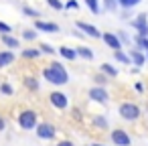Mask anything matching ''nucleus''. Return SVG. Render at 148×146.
<instances>
[{"mask_svg":"<svg viewBox=\"0 0 148 146\" xmlns=\"http://www.w3.org/2000/svg\"><path fill=\"white\" fill-rule=\"evenodd\" d=\"M18 126L23 130H35L37 128V112L33 110H23L18 114Z\"/></svg>","mask_w":148,"mask_h":146,"instance_id":"f03ea898","label":"nucleus"},{"mask_svg":"<svg viewBox=\"0 0 148 146\" xmlns=\"http://www.w3.org/2000/svg\"><path fill=\"white\" fill-rule=\"evenodd\" d=\"M23 12H25V14H29V16H33V19L41 16V14H39V12H37L35 8H31V6H23Z\"/></svg>","mask_w":148,"mask_h":146,"instance_id":"bb28decb","label":"nucleus"},{"mask_svg":"<svg viewBox=\"0 0 148 146\" xmlns=\"http://www.w3.org/2000/svg\"><path fill=\"white\" fill-rule=\"evenodd\" d=\"M10 31H12V29H10L6 23H2V21H0V33H2V35H10Z\"/></svg>","mask_w":148,"mask_h":146,"instance_id":"7c9ffc66","label":"nucleus"},{"mask_svg":"<svg viewBox=\"0 0 148 146\" xmlns=\"http://www.w3.org/2000/svg\"><path fill=\"white\" fill-rule=\"evenodd\" d=\"M112 142L116 146H130V136L126 130H114L112 132Z\"/></svg>","mask_w":148,"mask_h":146,"instance_id":"6e6552de","label":"nucleus"},{"mask_svg":"<svg viewBox=\"0 0 148 146\" xmlns=\"http://www.w3.org/2000/svg\"><path fill=\"white\" fill-rule=\"evenodd\" d=\"M49 101H51V106L53 108H57V110H65L67 108V95L65 93H61V91H53L51 95H49Z\"/></svg>","mask_w":148,"mask_h":146,"instance_id":"423d86ee","label":"nucleus"},{"mask_svg":"<svg viewBox=\"0 0 148 146\" xmlns=\"http://www.w3.org/2000/svg\"><path fill=\"white\" fill-rule=\"evenodd\" d=\"M103 8L106 10H116L118 8V2H116V0H103Z\"/></svg>","mask_w":148,"mask_h":146,"instance_id":"393cba45","label":"nucleus"},{"mask_svg":"<svg viewBox=\"0 0 148 146\" xmlns=\"http://www.w3.org/2000/svg\"><path fill=\"white\" fill-rule=\"evenodd\" d=\"M136 51H148V39L136 37Z\"/></svg>","mask_w":148,"mask_h":146,"instance_id":"aec40b11","label":"nucleus"},{"mask_svg":"<svg viewBox=\"0 0 148 146\" xmlns=\"http://www.w3.org/2000/svg\"><path fill=\"white\" fill-rule=\"evenodd\" d=\"M59 53H61V57L67 59V61H73V59L77 57L75 49H71V47H59Z\"/></svg>","mask_w":148,"mask_h":146,"instance_id":"2eb2a0df","label":"nucleus"},{"mask_svg":"<svg viewBox=\"0 0 148 146\" xmlns=\"http://www.w3.org/2000/svg\"><path fill=\"white\" fill-rule=\"evenodd\" d=\"M4 128H6V122H4V118H2V116H0V132H2Z\"/></svg>","mask_w":148,"mask_h":146,"instance_id":"f704fd0d","label":"nucleus"},{"mask_svg":"<svg viewBox=\"0 0 148 146\" xmlns=\"http://www.w3.org/2000/svg\"><path fill=\"white\" fill-rule=\"evenodd\" d=\"M35 29L41 33H59V27L55 23H45V21H35Z\"/></svg>","mask_w":148,"mask_h":146,"instance_id":"9d476101","label":"nucleus"},{"mask_svg":"<svg viewBox=\"0 0 148 146\" xmlns=\"http://www.w3.org/2000/svg\"><path fill=\"white\" fill-rule=\"evenodd\" d=\"M23 57L25 59H37V57H41V51L39 49H25L23 51Z\"/></svg>","mask_w":148,"mask_h":146,"instance_id":"6ab92c4d","label":"nucleus"},{"mask_svg":"<svg viewBox=\"0 0 148 146\" xmlns=\"http://www.w3.org/2000/svg\"><path fill=\"white\" fill-rule=\"evenodd\" d=\"M2 43H4L8 49H18V47H21V41H18L16 37H12V35H2Z\"/></svg>","mask_w":148,"mask_h":146,"instance_id":"4468645a","label":"nucleus"},{"mask_svg":"<svg viewBox=\"0 0 148 146\" xmlns=\"http://www.w3.org/2000/svg\"><path fill=\"white\" fill-rule=\"evenodd\" d=\"M12 63H14V53L12 51H0V69L8 67Z\"/></svg>","mask_w":148,"mask_h":146,"instance_id":"f8f14e48","label":"nucleus"},{"mask_svg":"<svg viewBox=\"0 0 148 146\" xmlns=\"http://www.w3.org/2000/svg\"><path fill=\"white\" fill-rule=\"evenodd\" d=\"M130 61H132L136 67H142V65H144V61H146V57H144V53H142V51L132 49V51H130Z\"/></svg>","mask_w":148,"mask_h":146,"instance_id":"ddd939ff","label":"nucleus"},{"mask_svg":"<svg viewBox=\"0 0 148 146\" xmlns=\"http://www.w3.org/2000/svg\"><path fill=\"white\" fill-rule=\"evenodd\" d=\"M85 4H87V8H89L93 14L99 12V0H85Z\"/></svg>","mask_w":148,"mask_h":146,"instance_id":"5701e85b","label":"nucleus"},{"mask_svg":"<svg viewBox=\"0 0 148 146\" xmlns=\"http://www.w3.org/2000/svg\"><path fill=\"white\" fill-rule=\"evenodd\" d=\"M77 6H79L77 0H67V2L63 4V8H69V10H71V8H77Z\"/></svg>","mask_w":148,"mask_h":146,"instance_id":"2f4dec72","label":"nucleus"},{"mask_svg":"<svg viewBox=\"0 0 148 146\" xmlns=\"http://www.w3.org/2000/svg\"><path fill=\"white\" fill-rule=\"evenodd\" d=\"M93 81H95V83H97V85H99V87H101V85H103V83H106V81H108V79H106V75H103V77H101V75H97V77H95V79H93Z\"/></svg>","mask_w":148,"mask_h":146,"instance_id":"473e14b6","label":"nucleus"},{"mask_svg":"<svg viewBox=\"0 0 148 146\" xmlns=\"http://www.w3.org/2000/svg\"><path fill=\"white\" fill-rule=\"evenodd\" d=\"M39 51H41V53H47V55H53V53H55V49H53L51 45H47V43H41Z\"/></svg>","mask_w":148,"mask_h":146,"instance_id":"b1692460","label":"nucleus"},{"mask_svg":"<svg viewBox=\"0 0 148 146\" xmlns=\"http://www.w3.org/2000/svg\"><path fill=\"white\" fill-rule=\"evenodd\" d=\"M43 77H45L49 83H53V85H65V83L69 81V73L65 71V67H63L59 61L49 63V67L43 69Z\"/></svg>","mask_w":148,"mask_h":146,"instance_id":"f257e3e1","label":"nucleus"},{"mask_svg":"<svg viewBox=\"0 0 148 146\" xmlns=\"http://www.w3.org/2000/svg\"><path fill=\"white\" fill-rule=\"evenodd\" d=\"M77 29L79 31H83L85 35H89V37H93V39H101V33L93 27V25H87V23H83V21H79L77 23Z\"/></svg>","mask_w":148,"mask_h":146,"instance_id":"9b49d317","label":"nucleus"},{"mask_svg":"<svg viewBox=\"0 0 148 146\" xmlns=\"http://www.w3.org/2000/svg\"><path fill=\"white\" fill-rule=\"evenodd\" d=\"M89 97H91L93 101H97V104H106V101L110 99L108 91H106L103 87H99V85H95V87L89 89Z\"/></svg>","mask_w":148,"mask_h":146,"instance_id":"0eeeda50","label":"nucleus"},{"mask_svg":"<svg viewBox=\"0 0 148 146\" xmlns=\"http://www.w3.org/2000/svg\"><path fill=\"white\" fill-rule=\"evenodd\" d=\"M93 124H95V126H99V128H106V126H108V120H106V118H101V116H97V118L93 120Z\"/></svg>","mask_w":148,"mask_h":146,"instance_id":"c756f323","label":"nucleus"},{"mask_svg":"<svg viewBox=\"0 0 148 146\" xmlns=\"http://www.w3.org/2000/svg\"><path fill=\"white\" fill-rule=\"evenodd\" d=\"M0 93H4V95H12V93H14V89H12L8 83H2V85H0Z\"/></svg>","mask_w":148,"mask_h":146,"instance_id":"a878e982","label":"nucleus"},{"mask_svg":"<svg viewBox=\"0 0 148 146\" xmlns=\"http://www.w3.org/2000/svg\"><path fill=\"white\" fill-rule=\"evenodd\" d=\"M114 57H116V61H120V63H124V65L130 63V57H128L126 53H122V51H114Z\"/></svg>","mask_w":148,"mask_h":146,"instance_id":"4be33fe9","label":"nucleus"},{"mask_svg":"<svg viewBox=\"0 0 148 146\" xmlns=\"http://www.w3.org/2000/svg\"><path fill=\"white\" fill-rule=\"evenodd\" d=\"M101 39H103V43H106L108 47H112L114 51H122V43H120L118 35H114V33H103Z\"/></svg>","mask_w":148,"mask_h":146,"instance_id":"1a4fd4ad","label":"nucleus"},{"mask_svg":"<svg viewBox=\"0 0 148 146\" xmlns=\"http://www.w3.org/2000/svg\"><path fill=\"white\" fill-rule=\"evenodd\" d=\"M25 85H27L31 91H39V81H37L35 77H27V79H25Z\"/></svg>","mask_w":148,"mask_h":146,"instance_id":"412c9836","label":"nucleus"},{"mask_svg":"<svg viewBox=\"0 0 148 146\" xmlns=\"http://www.w3.org/2000/svg\"><path fill=\"white\" fill-rule=\"evenodd\" d=\"M132 25H134V29H136L138 37H144V39H148V14H146V12H140Z\"/></svg>","mask_w":148,"mask_h":146,"instance_id":"20e7f679","label":"nucleus"},{"mask_svg":"<svg viewBox=\"0 0 148 146\" xmlns=\"http://www.w3.org/2000/svg\"><path fill=\"white\" fill-rule=\"evenodd\" d=\"M23 39H27V41H35V39H37V33H35L33 29H29V31L23 33Z\"/></svg>","mask_w":148,"mask_h":146,"instance_id":"cd10ccee","label":"nucleus"},{"mask_svg":"<svg viewBox=\"0 0 148 146\" xmlns=\"http://www.w3.org/2000/svg\"><path fill=\"white\" fill-rule=\"evenodd\" d=\"M116 2H118V6H122V8H132V6H136V4H140L142 2V0H116Z\"/></svg>","mask_w":148,"mask_h":146,"instance_id":"a211bd4d","label":"nucleus"},{"mask_svg":"<svg viewBox=\"0 0 148 146\" xmlns=\"http://www.w3.org/2000/svg\"><path fill=\"white\" fill-rule=\"evenodd\" d=\"M47 4H49L51 8H55V10H61V8H63V2H61V0H47Z\"/></svg>","mask_w":148,"mask_h":146,"instance_id":"c85d7f7f","label":"nucleus"},{"mask_svg":"<svg viewBox=\"0 0 148 146\" xmlns=\"http://www.w3.org/2000/svg\"><path fill=\"white\" fill-rule=\"evenodd\" d=\"M118 112H120V116H122L124 120H128V122H134V120L140 118V108H138L136 104H130V101L122 104Z\"/></svg>","mask_w":148,"mask_h":146,"instance_id":"7ed1b4c3","label":"nucleus"},{"mask_svg":"<svg viewBox=\"0 0 148 146\" xmlns=\"http://www.w3.org/2000/svg\"><path fill=\"white\" fill-rule=\"evenodd\" d=\"M55 126H51V124H37V136L39 138H43V140H53L55 138Z\"/></svg>","mask_w":148,"mask_h":146,"instance_id":"39448f33","label":"nucleus"},{"mask_svg":"<svg viewBox=\"0 0 148 146\" xmlns=\"http://www.w3.org/2000/svg\"><path fill=\"white\" fill-rule=\"evenodd\" d=\"M75 53H77V57H83V59H87V61L93 59V51H91L89 47H77Z\"/></svg>","mask_w":148,"mask_h":146,"instance_id":"dca6fc26","label":"nucleus"},{"mask_svg":"<svg viewBox=\"0 0 148 146\" xmlns=\"http://www.w3.org/2000/svg\"><path fill=\"white\" fill-rule=\"evenodd\" d=\"M57 146H73V142H69V140H61Z\"/></svg>","mask_w":148,"mask_h":146,"instance_id":"72a5a7b5","label":"nucleus"},{"mask_svg":"<svg viewBox=\"0 0 148 146\" xmlns=\"http://www.w3.org/2000/svg\"><path fill=\"white\" fill-rule=\"evenodd\" d=\"M101 73L108 75V77H116V75H118V69H116L114 65H110V63H103V65H101Z\"/></svg>","mask_w":148,"mask_h":146,"instance_id":"f3484780","label":"nucleus"},{"mask_svg":"<svg viewBox=\"0 0 148 146\" xmlns=\"http://www.w3.org/2000/svg\"><path fill=\"white\" fill-rule=\"evenodd\" d=\"M91 146H103V144H97V142H95V144H91Z\"/></svg>","mask_w":148,"mask_h":146,"instance_id":"c9c22d12","label":"nucleus"}]
</instances>
